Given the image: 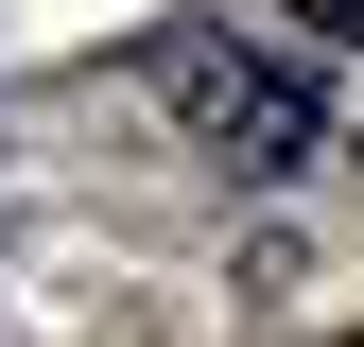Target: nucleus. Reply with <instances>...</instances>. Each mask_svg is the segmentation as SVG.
I'll list each match as a JSON object with an SVG mask.
<instances>
[{
  "label": "nucleus",
  "instance_id": "f257e3e1",
  "mask_svg": "<svg viewBox=\"0 0 364 347\" xmlns=\"http://www.w3.org/2000/svg\"><path fill=\"white\" fill-rule=\"evenodd\" d=\"M139 87H156L173 122H191V139H208L225 174H295L312 139H330V87H312L295 53H260V35H225V18L156 35V53H139Z\"/></svg>",
  "mask_w": 364,
  "mask_h": 347
},
{
  "label": "nucleus",
  "instance_id": "f03ea898",
  "mask_svg": "<svg viewBox=\"0 0 364 347\" xmlns=\"http://www.w3.org/2000/svg\"><path fill=\"white\" fill-rule=\"evenodd\" d=\"M278 18H312L330 53H364V0H278Z\"/></svg>",
  "mask_w": 364,
  "mask_h": 347
}]
</instances>
